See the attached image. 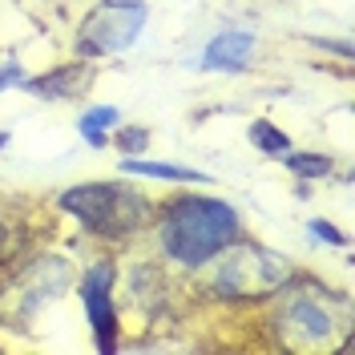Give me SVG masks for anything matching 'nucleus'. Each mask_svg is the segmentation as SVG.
Returning <instances> with one entry per match:
<instances>
[{
	"label": "nucleus",
	"mask_w": 355,
	"mask_h": 355,
	"mask_svg": "<svg viewBox=\"0 0 355 355\" xmlns=\"http://www.w3.org/2000/svg\"><path fill=\"white\" fill-rule=\"evenodd\" d=\"M239 234H243L239 210L226 198L198 194V190L162 202L154 210V222H150L157 259L170 270H182V275L206 270Z\"/></svg>",
	"instance_id": "obj_1"
},
{
	"label": "nucleus",
	"mask_w": 355,
	"mask_h": 355,
	"mask_svg": "<svg viewBox=\"0 0 355 355\" xmlns=\"http://www.w3.org/2000/svg\"><path fill=\"white\" fill-rule=\"evenodd\" d=\"M266 331L287 352H331L352 339V303L339 291L295 275L266 299Z\"/></svg>",
	"instance_id": "obj_2"
},
{
	"label": "nucleus",
	"mask_w": 355,
	"mask_h": 355,
	"mask_svg": "<svg viewBox=\"0 0 355 355\" xmlns=\"http://www.w3.org/2000/svg\"><path fill=\"white\" fill-rule=\"evenodd\" d=\"M57 210L65 214L85 239L105 246H130L150 234L157 202L121 178H105V182H77L57 194Z\"/></svg>",
	"instance_id": "obj_3"
},
{
	"label": "nucleus",
	"mask_w": 355,
	"mask_h": 355,
	"mask_svg": "<svg viewBox=\"0 0 355 355\" xmlns=\"http://www.w3.org/2000/svg\"><path fill=\"white\" fill-rule=\"evenodd\" d=\"M198 275H202V295H210L214 303L250 307V303H266L283 283H291L299 275V266L291 263L287 254H279V250L239 234Z\"/></svg>",
	"instance_id": "obj_4"
},
{
	"label": "nucleus",
	"mask_w": 355,
	"mask_h": 355,
	"mask_svg": "<svg viewBox=\"0 0 355 355\" xmlns=\"http://www.w3.org/2000/svg\"><path fill=\"white\" fill-rule=\"evenodd\" d=\"M77 283V266L65 254H21L8 266V279L0 283V323H12L24 331L33 319H41L53 303H61Z\"/></svg>",
	"instance_id": "obj_5"
},
{
	"label": "nucleus",
	"mask_w": 355,
	"mask_h": 355,
	"mask_svg": "<svg viewBox=\"0 0 355 355\" xmlns=\"http://www.w3.org/2000/svg\"><path fill=\"white\" fill-rule=\"evenodd\" d=\"M146 24H150V4L146 0H97L77 24L73 53L85 57V61L117 57V53H125L141 41Z\"/></svg>",
	"instance_id": "obj_6"
},
{
	"label": "nucleus",
	"mask_w": 355,
	"mask_h": 355,
	"mask_svg": "<svg viewBox=\"0 0 355 355\" xmlns=\"http://www.w3.org/2000/svg\"><path fill=\"white\" fill-rule=\"evenodd\" d=\"M117 259L113 254H97L85 270L77 275V299L85 307L89 331H93V347L97 352H121V315L113 303V287H117Z\"/></svg>",
	"instance_id": "obj_7"
},
{
	"label": "nucleus",
	"mask_w": 355,
	"mask_h": 355,
	"mask_svg": "<svg viewBox=\"0 0 355 355\" xmlns=\"http://www.w3.org/2000/svg\"><path fill=\"white\" fill-rule=\"evenodd\" d=\"M97 61H85V57H73V61H61V65L44 69L37 77H24L21 89L33 93L44 105H61V101H77L81 93H89L93 77H97Z\"/></svg>",
	"instance_id": "obj_8"
},
{
	"label": "nucleus",
	"mask_w": 355,
	"mask_h": 355,
	"mask_svg": "<svg viewBox=\"0 0 355 355\" xmlns=\"http://www.w3.org/2000/svg\"><path fill=\"white\" fill-rule=\"evenodd\" d=\"M259 57V37L250 28H222L218 37L202 49V69L206 73H246Z\"/></svg>",
	"instance_id": "obj_9"
},
{
	"label": "nucleus",
	"mask_w": 355,
	"mask_h": 355,
	"mask_svg": "<svg viewBox=\"0 0 355 355\" xmlns=\"http://www.w3.org/2000/svg\"><path fill=\"white\" fill-rule=\"evenodd\" d=\"M121 178H141V182H170V186H210L214 178L198 166H182V162H154V157L137 154L117 162Z\"/></svg>",
	"instance_id": "obj_10"
},
{
	"label": "nucleus",
	"mask_w": 355,
	"mask_h": 355,
	"mask_svg": "<svg viewBox=\"0 0 355 355\" xmlns=\"http://www.w3.org/2000/svg\"><path fill=\"white\" fill-rule=\"evenodd\" d=\"M33 250V234H28V222L21 218L17 206H0V270L17 263L21 254Z\"/></svg>",
	"instance_id": "obj_11"
},
{
	"label": "nucleus",
	"mask_w": 355,
	"mask_h": 355,
	"mask_svg": "<svg viewBox=\"0 0 355 355\" xmlns=\"http://www.w3.org/2000/svg\"><path fill=\"white\" fill-rule=\"evenodd\" d=\"M121 125V110L117 105H89L81 117H77V133L89 150H110L113 130Z\"/></svg>",
	"instance_id": "obj_12"
},
{
	"label": "nucleus",
	"mask_w": 355,
	"mask_h": 355,
	"mask_svg": "<svg viewBox=\"0 0 355 355\" xmlns=\"http://www.w3.org/2000/svg\"><path fill=\"white\" fill-rule=\"evenodd\" d=\"M283 166H287V174L299 178V182H327V178L335 174V157H331V154L295 150V146L283 154Z\"/></svg>",
	"instance_id": "obj_13"
},
{
	"label": "nucleus",
	"mask_w": 355,
	"mask_h": 355,
	"mask_svg": "<svg viewBox=\"0 0 355 355\" xmlns=\"http://www.w3.org/2000/svg\"><path fill=\"white\" fill-rule=\"evenodd\" d=\"M246 137H250V146H254L263 157H283L291 146H295L291 133L283 130V125H275L270 117H254V121L246 125Z\"/></svg>",
	"instance_id": "obj_14"
},
{
	"label": "nucleus",
	"mask_w": 355,
	"mask_h": 355,
	"mask_svg": "<svg viewBox=\"0 0 355 355\" xmlns=\"http://www.w3.org/2000/svg\"><path fill=\"white\" fill-rule=\"evenodd\" d=\"M110 146H117L121 157H137V154L150 150V130L146 125H117L110 137Z\"/></svg>",
	"instance_id": "obj_15"
},
{
	"label": "nucleus",
	"mask_w": 355,
	"mask_h": 355,
	"mask_svg": "<svg viewBox=\"0 0 355 355\" xmlns=\"http://www.w3.org/2000/svg\"><path fill=\"white\" fill-rule=\"evenodd\" d=\"M307 230H311V239L315 243H327V246H352V239L335 226V222H327V218H311L307 222Z\"/></svg>",
	"instance_id": "obj_16"
},
{
	"label": "nucleus",
	"mask_w": 355,
	"mask_h": 355,
	"mask_svg": "<svg viewBox=\"0 0 355 355\" xmlns=\"http://www.w3.org/2000/svg\"><path fill=\"white\" fill-rule=\"evenodd\" d=\"M24 77H28V73H24L17 61H4V65H0V89H17Z\"/></svg>",
	"instance_id": "obj_17"
},
{
	"label": "nucleus",
	"mask_w": 355,
	"mask_h": 355,
	"mask_svg": "<svg viewBox=\"0 0 355 355\" xmlns=\"http://www.w3.org/2000/svg\"><path fill=\"white\" fill-rule=\"evenodd\" d=\"M8 141H12V133H8V130H0V150H8Z\"/></svg>",
	"instance_id": "obj_18"
}]
</instances>
